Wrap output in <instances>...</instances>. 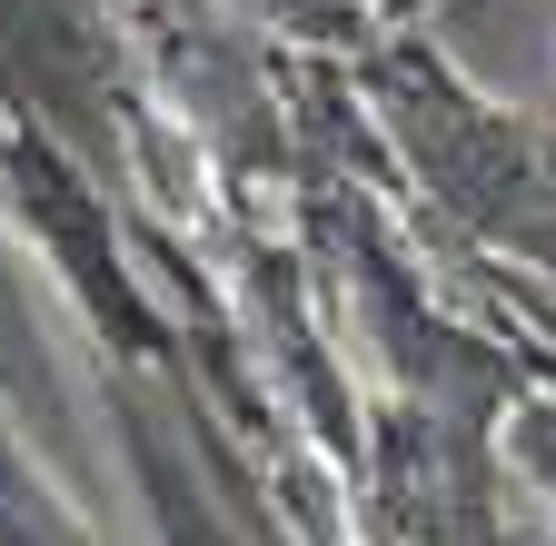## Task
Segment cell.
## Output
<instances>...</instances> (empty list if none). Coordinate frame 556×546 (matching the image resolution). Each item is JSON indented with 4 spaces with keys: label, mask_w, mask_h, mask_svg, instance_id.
Instances as JSON below:
<instances>
[{
    "label": "cell",
    "mask_w": 556,
    "mask_h": 546,
    "mask_svg": "<svg viewBox=\"0 0 556 546\" xmlns=\"http://www.w3.org/2000/svg\"><path fill=\"white\" fill-rule=\"evenodd\" d=\"M139 150H150L160 209H169V219H199V150L179 160V129H169V119H139Z\"/></svg>",
    "instance_id": "6da1fadb"
}]
</instances>
